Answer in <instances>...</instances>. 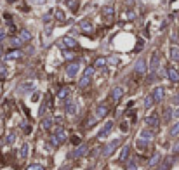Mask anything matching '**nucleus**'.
<instances>
[{
  "label": "nucleus",
  "mask_w": 179,
  "mask_h": 170,
  "mask_svg": "<svg viewBox=\"0 0 179 170\" xmlns=\"http://www.w3.org/2000/svg\"><path fill=\"white\" fill-rule=\"evenodd\" d=\"M92 75H94V66H89V68L85 70L83 76L80 78V89H85L87 85L91 83V78H92Z\"/></svg>",
  "instance_id": "f257e3e1"
},
{
  "label": "nucleus",
  "mask_w": 179,
  "mask_h": 170,
  "mask_svg": "<svg viewBox=\"0 0 179 170\" xmlns=\"http://www.w3.org/2000/svg\"><path fill=\"white\" fill-rule=\"evenodd\" d=\"M120 144V141L118 139H115V141H111L106 147H104V151H103V156H108V155H111V153H113V149H115V147Z\"/></svg>",
  "instance_id": "f03ea898"
},
{
  "label": "nucleus",
  "mask_w": 179,
  "mask_h": 170,
  "mask_svg": "<svg viewBox=\"0 0 179 170\" xmlns=\"http://www.w3.org/2000/svg\"><path fill=\"white\" fill-rule=\"evenodd\" d=\"M164 94H165V90H164V87H156L153 92H151V96H153V99H155V102H160L162 99H164Z\"/></svg>",
  "instance_id": "7ed1b4c3"
},
{
  "label": "nucleus",
  "mask_w": 179,
  "mask_h": 170,
  "mask_svg": "<svg viewBox=\"0 0 179 170\" xmlns=\"http://www.w3.org/2000/svg\"><path fill=\"white\" fill-rule=\"evenodd\" d=\"M158 122H160V120H158V115H155V113H153V115H150V116L146 118L148 127H158Z\"/></svg>",
  "instance_id": "20e7f679"
},
{
  "label": "nucleus",
  "mask_w": 179,
  "mask_h": 170,
  "mask_svg": "<svg viewBox=\"0 0 179 170\" xmlns=\"http://www.w3.org/2000/svg\"><path fill=\"white\" fill-rule=\"evenodd\" d=\"M111 127H113V123H111V122H108L104 127H103V129L99 130V134H98V137H106V134L111 130Z\"/></svg>",
  "instance_id": "39448f33"
},
{
  "label": "nucleus",
  "mask_w": 179,
  "mask_h": 170,
  "mask_svg": "<svg viewBox=\"0 0 179 170\" xmlns=\"http://www.w3.org/2000/svg\"><path fill=\"white\" fill-rule=\"evenodd\" d=\"M78 64H77V62H73V64H70L68 66V70H66V75H68V76H75L77 75V71H78Z\"/></svg>",
  "instance_id": "423d86ee"
},
{
  "label": "nucleus",
  "mask_w": 179,
  "mask_h": 170,
  "mask_svg": "<svg viewBox=\"0 0 179 170\" xmlns=\"http://www.w3.org/2000/svg\"><path fill=\"white\" fill-rule=\"evenodd\" d=\"M122 94H124V90H122L120 87H115L113 90H111V99H113V101H118V99L122 97Z\"/></svg>",
  "instance_id": "0eeeda50"
},
{
  "label": "nucleus",
  "mask_w": 179,
  "mask_h": 170,
  "mask_svg": "<svg viewBox=\"0 0 179 170\" xmlns=\"http://www.w3.org/2000/svg\"><path fill=\"white\" fill-rule=\"evenodd\" d=\"M108 110H110V108H108L106 104H101V106H98V111H96V113H98V116H99V118H103V116L108 113Z\"/></svg>",
  "instance_id": "6e6552de"
},
{
  "label": "nucleus",
  "mask_w": 179,
  "mask_h": 170,
  "mask_svg": "<svg viewBox=\"0 0 179 170\" xmlns=\"http://www.w3.org/2000/svg\"><path fill=\"white\" fill-rule=\"evenodd\" d=\"M167 73H169V78H170L172 82H177V80H179V73H177L174 68H169V71H167Z\"/></svg>",
  "instance_id": "1a4fd4ad"
},
{
  "label": "nucleus",
  "mask_w": 179,
  "mask_h": 170,
  "mask_svg": "<svg viewBox=\"0 0 179 170\" xmlns=\"http://www.w3.org/2000/svg\"><path fill=\"white\" fill-rule=\"evenodd\" d=\"M156 68H158V54H153V59H151V66H150V70L155 71Z\"/></svg>",
  "instance_id": "9d476101"
},
{
  "label": "nucleus",
  "mask_w": 179,
  "mask_h": 170,
  "mask_svg": "<svg viewBox=\"0 0 179 170\" xmlns=\"http://www.w3.org/2000/svg\"><path fill=\"white\" fill-rule=\"evenodd\" d=\"M129 151H130V147H129V146H124V149H122V153H120V161H125V160H127Z\"/></svg>",
  "instance_id": "9b49d317"
},
{
  "label": "nucleus",
  "mask_w": 179,
  "mask_h": 170,
  "mask_svg": "<svg viewBox=\"0 0 179 170\" xmlns=\"http://www.w3.org/2000/svg\"><path fill=\"white\" fill-rule=\"evenodd\" d=\"M170 116H172V108H165L164 110V122H170Z\"/></svg>",
  "instance_id": "f8f14e48"
},
{
  "label": "nucleus",
  "mask_w": 179,
  "mask_h": 170,
  "mask_svg": "<svg viewBox=\"0 0 179 170\" xmlns=\"http://www.w3.org/2000/svg\"><path fill=\"white\" fill-rule=\"evenodd\" d=\"M153 104H155V99H153V96L150 94V96H148L146 99H144V106H146V108H151Z\"/></svg>",
  "instance_id": "ddd939ff"
},
{
  "label": "nucleus",
  "mask_w": 179,
  "mask_h": 170,
  "mask_svg": "<svg viewBox=\"0 0 179 170\" xmlns=\"http://www.w3.org/2000/svg\"><path fill=\"white\" fill-rule=\"evenodd\" d=\"M85 149H87L85 146H80V147H77V151L73 153V156H82V155H85Z\"/></svg>",
  "instance_id": "4468645a"
},
{
  "label": "nucleus",
  "mask_w": 179,
  "mask_h": 170,
  "mask_svg": "<svg viewBox=\"0 0 179 170\" xmlns=\"http://www.w3.org/2000/svg\"><path fill=\"white\" fill-rule=\"evenodd\" d=\"M66 108H68V110H66V111H68L70 115H73V113L77 111V106H75L73 102H68V104H66Z\"/></svg>",
  "instance_id": "2eb2a0df"
},
{
  "label": "nucleus",
  "mask_w": 179,
  "mask_h": 170,
  "mask_svg": "<svg viewBox=\"0 0 179 170\" xmlns=\"http://www.w3.org/2000/svg\"><path fill=\"white\" fill-rule=\"evenodd\" d=\"M170 57L176 61V59H179V49H176V47H172L170 49Z\"/></svg>",
  "instance_id": "dca6fc26"
},
{
  "label": "nucleus",
  "mask_w": 179,
  "mask_h": 170,
  "mask_svg": "<svg viewBox=\"0 0 179 170\" xmlns=\"http://www.w3.org/2000/svg\"><path fill=\"white\" fill-rule=\"evenodd\" d=\"M141 137L150 141V139H153V134H151V132H148V130H143V132H141Z\"/></svg>",
  "instance_id": "f3484780"
},
{
  "label": "nucleus",
  "mask_w": 179,
  "mask_h": 170,
  "mask_svg": "<svg viewBox=\"0 0 179 170\" xmlns=\"http://www.w3.org/2000/svg\"><path fill=\"white\" fill-rule=\"evenodd\" d=\"M170 165H172V161H170V160H165V165L162 163L158 170H169V168H170Z\"/></svg>",
  "instance_id": "a211bd4d"
},
{
  "label": "nucleus",
  "mask_w": 179,
  "mask_h": 170,
  "mask_svg": "<svg viewBox=\"0 0 179 170\" xmlns=\"http://www.w3.org/2000/svg\"><path fill=\"white\" fill-rule=\"evenodd\" d=\"M64 44L68 45V47H77V42L71 40V38H64Z\"/></svg>",
  "instance_id": "6ab92c4d"
},
{
  "label": "nucleus",
  "mask_w": 179,
  "mask_h": 170,
  "mask_svg": "<svg viewBox=\"0 0 179 170\" xmlns=\"http://www.w3.org/2000/svg\"><path fill=\"white\" fill-rule=\"evenodd\" d=\"M127 170H138V165H136V161H134V160H130V161H129Z\"/></svg>",
  "instance_id": "aec40b11"
},
{
  "label": "nucleus",
  "mask_w": 179,
  "mask_h": 170,
  "mask_svg": "<svg viewBox=\"0 0 179 170\" xmlns=\"http://www.w3.org/2000/svg\"><path fill=\"white\" fill-rule=\"evenodd\" d=\"M138 73H144V61L143 59L138 62Z\"/></svg>",
  "instance_id": "412c9836"
},
{
  "label": "nucleus",
  "mask_w": 179,
  "mask_h": 170,
  "mask_svg": "<svg viewBox=\"0 0 179 170\" xmlns=\"http://www.w3.org/2000/svg\"><path fill=\"white\" fill-rule=\"evenodd\" d=\"M57 96H59V97H66V96H70V89H61Z\"/></svg>",
  "instance_id": "4be33fe9"
},
{
  "label": "nucleus",
  "mask_w": 179,
  "mask_h": 170,
  "mask_svg": "<svg viewBox=\"0 0 179 170\" xmlns=\"http://www.w3.org/2000/svg\"><path fill=\"white\" fill-rule=\"evenodd\" d=\"M170 135H176V134H179V123H176L172 129H170V132H169Z\"/></svg>",
  "instance_id": "5701e85b"
},
{
  "label": "nucleus",
  "mask_w": 179,
  "mask_h": 170,
  "mask_svg": "<svg viewBox=\"0 0 179 170\" xmlns=\"http://www.w3.org/2000/svg\"><path fill=\"white\" fill-rule=\"evenodd\" d=\"M26 170H45V168H43L42 165H30Z\"/></svg>",
  "instance_id": "b1692460"
},
{
  "label": "nucleus",
  "mask_w": 179,
  "mask_h": 170,
  "mask_svg": "<svg viewBox=\"0 0 179 170\" xmlns=\"http://www.w3.org/2000/svg\"><path fill=\"white\" fill-rule=\"evenodd\" d=\"M160 160V155H153V158L150 160V165H156V161Z\"/></svg>",
  "instance_id": "393cba45"
},
{
  "label": "nucleus",
  "mask_w": 179,
  "mask_h": 170,
  "mask_svg": "<svg viewBox=\"0 0 179 170\" xmlns=\"http://www.w3.org/2000/svg\"><path fill=\"white\" fill-rule=\"evenodd\" d=\"M21 156H28V146L26 144L21 147Z\"/></svg>",
  "instance_id": "a878e982"
},
{
  "label": "nucleus",
  "mask_w": 179,
  "mask_h": 170,
  "mask_svg": "<svg viewBox=\"0 0 179 170\" xmlns=\"http://www.w3.org/2000/svg\"><path fill=\"white\" fill-rule=\"evenodd\" d=\"M103 64H104V59H103V57H99V59L96 61V66H103Z\"/></svg>",
  "instance_id": "bb28decb"
},
{
  "label": "nucleus",
  "mask_w": 179,
  "mask_h": 170,
  "mask_svg": "<svg viewBox=\"0 0 179 170\" xmlns=\"http://www.w3.org/2000/svg\"><path fill=\"white\" fill-rule=\"evenodd\" d=\"M82 28H83L85 31H89V30H91V26H89V23H87V21H85V23H82Z\"/></svg>",
  "instance_id": "cd10ccee"
},
{
  "label": "nucleus",
  "mask_w": 179,
  "mask_h": 170,
  "mask_svg": "<svg viewBox=\"0 0 179 170\" xmlns=\"http://www.w3.org/2000/svg\"><path fill=\"white\" fill-rule=\"evenodd\" d=\"M51 122H52V120H43V127H45V129H49V127H51Z\"/></svg>",
  "instance_id": "c85d7f7f"
},
{
  "label": "nucleus",
  "mask_w": 179,
  "mask_h": 170,
  "mask_svg": "<svg viewBox=\"0 0 179 170\" xmlns=\"http://www.w3.org/2000/svg\"><path fill=\"white\" fill-rule=\"evenodd\" d=\"M174 153H179V142L174 144Z\"/></svg>",
  "instance_id": "c756f323"
},
{
  "label": "nucleus",
  "mask_w": 179,
  "mask_h": 170,
  "mask_svg": "<svg viewBox=\"0 0 179 170\" xmlns=\"http://www.w3.org/2000/svg\"><path fill=\"white\" fill-rule=\"evenodd\" d=\"M174 115H176V116H179V110H176V111H174Z\"/></svg>",
  "instance_id": "7c9ffc66"
}]
</instances>
